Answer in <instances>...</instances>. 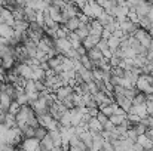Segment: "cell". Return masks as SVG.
Listing matches in <instances>:
<instances>
[{
    "instance_id": "cell-1",
    "label": "cell",
    "mask_w": 153,
    "mask_h": 151,
    "mask_svg": "<svg viewBox=\"0 0 153 151\" xmlns=\"http://www.w3.org/2000/svg\"><path fill=\"white\" fill-rule=\"evenodd\" d=\"M134 37H135V39H138V40H140V43H141L144 48H147V49H149L150 42H152V39H153L152 36H150V33H149V30H146V28H143V27H140V25H138V28L135 30Z\"/></svg>"
},
{
    "instance_id": "cell-2",
    "label": "cell",
    "mask_w": 153,
    "mask_h": 151,
    "mask_svg": "<svg viewBox=\"0 0 153 151\" xmlns=\"http://www.w3.org/2000/svg\"><path fill=\"white\" fill-rule=\"evenodd\" d=\"M119 28H120L122 31H125L126 36H134L135 30L138 28V24L134 22V21H131L129 18H125V19L119 21Z\"/></svg>"
},
{
    "instance_id": "cell-3",
    "label": "cell",
    "mask_w": 153,
    "mask_h": 151,
    "mask_svg": "<svg viewBox=\"0 0 153 151\" xmlns=\"http://www.w3.org/2000/svg\"><path fill=\"white\" fill-rule=\"evenodd\" d=\"M30 105L33 107V110L36 111V114L39 116V114H45V113H49V107H48V104H46V101L43 96H40L39 95V98L34 101H31L30 102Z\"/></svg>"
},
{
    "instance_id": "cell-4",
    "label": "cell",
    "mask_w": 153,
    "mask_h": 151,
    "mask_svg": "<svg viewBox=\"0 0 153 151\" xmlns=\"http://www.w3.org/2000/svg\"><path fill=\"white\" fill-rule=\"evenodd\" d=\"M71 42L68 40V37H56L55 39V49L58 53H67L68 50L71 49Z\"/></svg>"
},
{
    "instance_id": "cell-5",
    "label": "cell",
    "mask_w": 153,
    "mask_h": 151,
    "mask_svg": "<svg viewBox=\"0 0 153 151\" xmlns=\"http://www.w3.org/2000/svg\"><path fill=\"white\" fill-rule=\"evenodd\" d=\"M135 88L138 89V91H141V92H146V94H153V85L146 79V76L144 74H141L138 79H137V82H135Z\"/></svg>"
},
{
    "instance_id": "cell-6",
    "label": "cell",
    "mask_w": 153,
    "mask_h": 151,
    "mask_svg": "<svg viewBox=\"0 0 153 151\" xmlns=\"http://www.w3.org/2000/svg\"><path fill=\"white\" fill-rule=\"evenodd\" d=\"M19 148H22V150H40V141L37 139V138H24L22 139V142L18 145Z\"/></svg>"
},
{
    "instance_id": "cell-7",
    "label": "cell",
    "mask_w": 153,
    "mask_h": 151,
    "mask_svg": "<svg viewBox=\"0 0 153 151\" xmlns=\"http://www.w3.org/2000/svg\"><path fill=\"white\" fill-rule=\"evenodd\" d=\"M73 94H74V88L70 86V85L59 86V88L55 91V96H56L58 101H62L64 98H67V96H70V95H73Z\"/></svg>"
},
{
    "instance_id": "cell-8",
    "label": "cell",
    "mask_w": 153,
    "mask_h": 151,
    "mask_svg": "<svg viewBox=\"0 0 153 151\" xmlns=\"http://www.w3.org/2000/svg\"><path fill=\"white\" fill-rule=\"evenodd\" d=\"M129 113H134V114L140 116L141 119H144V117L149 116V111H147L146 104H132V108H131Z\"/></svg>"
},
{
    "instance_id": "cell-9",
    "label": "cell",
    "mask_w": 153,
    "mask_h": 151,
    "mask_svg": "<svg viewBox=\"0 0 153 151\" xmlns=\"http://www.w3.org/2000/svg\"><path fill=\"white\" fill-rule=\"evenodd\" d=\"M77 74L82 77V80L83 82H86V83H89V82H92L94 80V74H92V70H89V68H86V67H80L79 70H77Z\"/></svg>"
},
{
    "instance_id": "cell-10",
    "label": "cell",
    "mask_w": 153,
    "mask_h": 151,
    "mask_svg": "<svg viewBox=\"0 0 153 151\" xmlns=\"http://www.w3.org/2000/svg\"><path fill=\"white\" fill-rule=\"evenodd\" d=\"M68 31H76L79 27H80V21H79V16H73V18H68L64 24H62Z\"/></svg>"
},
{
    "instance_id": "cell-11",
    "label": "cell",
    "mask_w": 153,
    "mask_h": 151,
    "mask_svg": "<svg viewBox=\"0 0 153 151\" xmlns=\"http://www.w3.org/2000/svg\"><path fill=\"white\" fill-rule=\"evenodd\" d=\"M88 56H89V59L92 61V64L95 65L98 61H101L102 58H104V55H102V52L97 46L95 48H92V49H89L88 50Z\"/></svg>"
},
{
    "instance_id": "cell-12",
    "label": "cell",
    "mask_w": 153,
    "mask_h": 151,
    "mask_svg": "<svg viewBox=\"0 0 153 151\" xmlns=\"http://www.w3.org/2000/svg\"><path fill=\"white\" fill-rule=\"evenodd\" d=\"M48 7H49V13H51L52 19L55 22H58V24H62V12H61V9L53 6V4H49Z\"/></svg>"
},
{
    "instance_id": "cell-13",
    "label": "cell",
    "mask_w": 153,
    "mask_h": 151,
    "mask_svg": "<svg viewBox=\"0 0 153 151\" xmlns=\"http://www.w3.org/2000/svg\"><path fill=\"white\" fill-rule=\"evenodd\" d=\"M40 150H56V145H55V142L52 141L49 133L40 141Z\"/></svg>"
},
{
    "instance_id": "cell-14",
    "label": "cell",
    "mask_w": 153,
    "mask_h": 151,
    "mask_svg": "<svg viewBox=\"0 0 153 151\" xmlns=\"http://www.w3.org/2000/svg\"><path fill=\"white\" fill-rule=\"evenodd\" d=\"M15 99L18 101L21 105H25V104L30 102L28 101V95H27V92H25L24 88H16V96H15Z\"/></svg>"
},
{
    "instance_id": "cell-15",
    "label": "cell",
    "mask_w": 153,
    "mask_h": 151,
    "mask_svg": "<svg viewBox=\"0 0 153 151\" xmlns=\"http://www.w3.org/2000/svg\"><path fill=\"white\" fill-rule=\"evenodd\" d=\"M33 67V79L34 80H45L46 70H43L40 65H31Z\"/></svg>"
},
{
    "instance_id": "cell-16",
    "label": "cell",
    "mask_w": 153,
    "mask_h": 151,
    "mask_svg": "<svg viewBox=\"0 0 153 151\" xmlns=\"http://www.w3.org/2000/svg\"><path fill=\"white\" fill-rule=\"evenodd\" d=\"M24 19L31 22V21H36L37 19V9L31 7V6H25V15H24Z\"/></svg>"
},
{
    "instance_id": "cell-17",
    "label": "cell",
    "mask_w": 153,
    "mask_h": 151,
    "mask_svg": "<svg viewBox=\"0 0 153 151\" xmlns=\"http://www.w3.org/2000/svg\"><path fill=\"white\" fill-rule=\"evenodd\" d=\"M30 27V22L25 21V19H15V24H13V30L15 31H27Z\"/></svg>"
},
{
    "instance_id": "cell-18",
    "label": "cell",
    "mask_w": 153,
    "mask_h": 151,
    "mask_svg": "<svg viewBox=\"0 0 153 151\" xmlns=\"http://www.w3.org/2000/svg\"><path fill=\"white\" fill-rule=\"evenodd\" d=\"M48 133H49L48 127H45V126H42V124H39V126L34 127V138H37L39 141H42Z\"/></svg>"
},
{
    "instance_id": "cell-19",
    "label": "cell",
    "mask_w": 153,
    "mask_h": 151,
    "mask_svg": "<svg viewBox=\"0 0 153 151\" xmlns=\"http://www.w3.org/2000/svg\"><path fill=\"white\" fill-rule=\"evenodd\" d=\"M13 99L6 92H0V104H1V110L3 111H7V108H9V105H10Z\"/></svg>"
},
{
    "instance_id": "cell-20",
    "label": "cell",
    "mask_w": 153,
    "mask_h": 151,
    "mask_svg": "<svg viewBox=\"0 0 153 151\" xmlns=\"http://www.w3.org/2000/svg\"><path fill=\"white\" fill-rule=\"evenodd\" d=\"M80 139L86 144V147L91 150V147H92V142H94V136H92V132L88 129V130H85L82 135H80Z\"/></svg>"
},
{
    "instance_id": "cell-21",
    "label": "cell",
    "mask_w": 153,
    "mask_h": 151,
    "mask_svg": "<svg viewBox=\"0 0 153 151\" xmlns=\"http://www.w3.org/2000/svg\"><path fill=\"white\" fill-rule=\"evenodd\" d=\"M88 124H89V129H91V130H100V132H101L102 129H104V124H102V123L98 120V119H97V117H95V116H94V117L88 122Z\"/></svg>"
},
{
    "instance_id": "cell-22",
    "label": "cell",
    "mask_w": 153,
    "mask_h": 151,
    "mask_svg": "<svg viewBox=\"0 0 153 151\" xmlns=\"http://www.w3.org/2000/svg\"><path fill=\"white\" fill-rule=\"evenodd\" d=\"M97 19H98V21L101 22L102 25L105 27L107 24H110V22H111V21L114 19V16H113L111 13H108V12H105V10H104V12H102V13L100 15V16H98V18H97Z\"/></svg>"
},
{
    "instance_id": "cell-23",
    "label": "cell",
    "mask_w": 153,
    "mask_h": 151,
    "mask_svg": "<svg viewBox=\"0 0 153 151\" xmlns=\"http://www.w3.org/2000/svg\"><path fill=\"white\" fill-rule=\"evenodd\" d=\"M120 40H122V39H119V37H116V36H111V37L107 39L108 46H110V49L113 50V52L119 49V46H120Z\"/></svg>"
},
{
    "instance_id": "cell-24",
    "label": "cell",
    "mask_w": 153,
    "mask_h": 151,
    "mask_svg": "<svg viewBox=\"0 0 153 151\" xmlns=\"http://www.w3.org/2000/svg\"><path fill=\"white\" fill-rule=\"evenodd\" d=\"M131 127H132V129H134V130L137 132V135H144V133L147 132V129H149V127H147V126H146V124H144L143 122L134 123V124H132Z\"/></svg>"
},
{
    "instance_id": "cell-25",
    "label": "cell",
    "mask_w": 153,
    "mask_h": 151,
    "mask_svg": "<svg viewBox=\"0 0 153 151\" xmlns=\"http://www.w3.org/2000/svg\"><path fill=\"white\" fill-rule=\"evenodd\" d=\"M146 102H147V94L138 91L137 95H135L134 99H132V104H146Z\"/></svg>"
},
{
    "instance_id": "cell-26",
    "label": "cell",
    "mask_w": 153,
    "mask_h": 151,
    "mask_svg": "<svg viewBox=\"0 0 153 151\" xmlns=\"http://www.w3.org/2000/svg\"><path fill=\"white\" fill-rule=\"evenodd\" d=\"M152 24H153V21L150 19L149 15L141 16V18H140V22H138V25L143 27V28H146V30H150V28H152Z\"/></svg>"
},
{
    "instance_id": "cell-27",
    "label": "cell",
    "mask_w": 153,
    "mask_h": 151,
    "mask_svg": "<svg viewBox=\"0 0 153 151\" xmlns=\"http://www.w3.org/2000/svg\"><path fill=\"white\" fill-rule=\"evenodd\" d=\"M76 34L80 37V40L86 39V37L89 36V27H88V25H80V27L76 30Z\"/></svg>"
},
{
    "instance_id": "cell-28",
    "label": "cell",
    "mask_w": 153,
    "mask_h": 151,
    "mask_svg": "<svg viewBox=\"0 0 153 151\" xmlns=\"http://www.w3.org/2000/svg\"><path fill=\"white\" fill-rule=\"evenodd\" d=\"M21 110V104L18 102L16 99H13L10 102V105H9V108H7V113H12V114H18V111Z\"/></svg>"
},
{
    "instance_id": "cell-29",
    "label": "cell",
    "mask_w": 153,
    "mask_h": 151,
    "mask_svg": "<svg viewBox=\"0 0 153 151\" xmlns=\"http://www.w3.org/2000/svg\"><path fill=\"white\" fill-rule=\"evenodd\" d=\"M125 119H126V116H125V114H111V116H110V122H113L116 126H117V124H120Z\"/></svg>"
},
{
    "instance_id": "cell-30",
    "label": "cell",
    "mask_w": 153,
    "mask_h": 151,
    "mask_svg": "<svg viewBox=\"0 0 153 151\" xmlns=\"http://www.w3.org/2000/svg\"><path fill=\"white\" fill-rule=\"evenodd\" d=\"M62 104L68 108V110H71V108H74L76 107V104H74V98H73V95H70V96H67V98H64L62 99Z\"/></svg>"
},
{
    "instance_id": "cell-31",
    "label": "cell",
    "mask_w": 153,
    "mask_h": 151,
    "mask_svg": "<svg viewBox=\"0 0 153 151\" xmlns=\"http://www.w3.org/2000/svg\"><path fill=\"white\" fill-rule=\"evenodd\" d=\"M125 136L128 138V139H131V141H134V142H137V138H138V135H137V132L132 129V127H129L128 130H126V133H125Z\"/></svg>"
},
{
    "instance_id": "cell-32",
    "label": "cell",
    "mask_w": 153,
    "mask_h": 151,
    "mask_svg": "<svg viewBox=\"0 0 153 151\" xmlns=\"http://www.w3.org/2000/svg\"><path fill=\"white\" fill-rule=\"evenodd\" d=\"M111 74L119 76V77H123V76H125V68H123V67H120V65L113 67V68H111Z\"/></svg>"
},
{
    "instance_id": "cell-33",
    "label": "cell",
    "mask_w": 153,
    "mask_h": 151,
    "mask_svg": "<svg viewBox=\"0 0 153 151\" xmlns=\"http://www.w3.org/2000/svg\"><path fill=\"white\" fill-rule=\"evenodd\" d=\"M126 119L134 124V123H138V122H141V117L140 116H137V114H134V113H128L126 114Z\"/></svg>"
},
{
    "instance_id": "cell-34",
    "label": "cell",
    "mask_w": 153,
    "mask_h": 151,
    "mask_svg": "<svg viewBox=\"0 0 153 151\" xmlns=\"http://www.w3.org/2000/svg\"><path fill=\"white\" fill-rule=\"evenodd\" d=\"M88 88H89V94L91 95H94V94H97L100 89H98V85L95 83V80H92V82H89L88 83Z\"/></svg>"
},
{
    "instance_id": "cell-35",
    "label": "cell",
    "mask_w": 153,
    "mask_h": 151,
    "mask_svg": "<svg viewBox=\"0 0 153 151\" xmlns=\"http://www.w3.org/2000/svg\"><path fill=\"white\" fill-rule=\"evenodd\" d=\"M95 117H97V119H98V120H100V122H101L102 124H104V123H107V122H108V120H110V117H108V116H107V114H104V113H102L101 110H100V111H98V113H97V116H95Z\"/></svg>"
},
{
    "instance_id": "cell-36",
    "label": "cell",
    "mask_w": 153,
    "mask_h": 151,
    "mask_svg": "<svg viewBox=\"0 0 153 151\" xmlns=\"http://www.w3.org/2000/svg\"><path fill=\"white\" fill-rule=\"evenodd\" d=\"M102 150H114V145L110 139H104V144H102Z\"/></svg>"
},
{
    "instance_id": "cell-37",
    "label": "cell",
    "mask_w": 153,
    "mask_h": 151,
    "mask_svg": "<svg viewBox=\"0 0 153 151\" xmlns=\"http://www.w3.org/2000/svg\"><path fill=\"white\" fill-rule=\"evenodd\" d=\"M52 4H53V6H56V7H59V9H62L67 3H65L64 0H53V1H52Z\"/></svg>"
},
{
    "instance_id": "cell-38",
    "label": "cell",
    "mask_w": 153,
    "mask_h": 151,
    "mask_svg": "<svg viewBox=\"0 0 153 151\" xmlns=\"http://www.w3.org/2000/svg\"><path fill=\"white\" fill-rule=\"evenodd\" d=\"M76 50L79 52V55H80V56H83V55H86V53H88V49H86L83 45H80V46H79V48H77Z\"/></svg>"
},
{
    "instance_id": "cell-39",
    "label": "cell",
    "mask_w": 153,
    "mask_h": 151,
    "mask_svg": "<svg viewBox=\"0 0 153 151\" xmlns=\"http://www.w3.org/2000/svg\"><path fill=\"white\" fill-rule=\"evenodd\" d=\"M149 16H150V19L153 21V6H152V9H150V12H149Z\"/></svg>"
},
{
    "instance_id": "cell-40",
    "label": "cell",
    "mask_w": 153,
    "mask_h": 151,
    "mask_svg": "<svg viewBox=\"0 0 153 151\" xmlns=\"http://www.w3.org/2000/svg\"><path fill=\"white\" fill-rule=\"evenodd\" d=\"M149 50L153 53V39H152V42H150V46H149Z\"/></svg>"
},
{
    "instance_id": "cell-41",
    "label": "cell",
    "mask_w": 153,
    "mask_h": 151,
    "mask_svg": "<svg viewBox=\"0 0 153 151\" xmlns=\"http://www.w3.org/2000/svg\"><path fill=\"white\" fill-rule=\"evenodd\" d=\"M65 3H76V0H64Z\"/></svg>"
},
{
    "instance_id": "cell-42",
    "label": "cell",
    "mask_w": 153,
    "mask_h": 151,
    "mask_svg": "<svg viewBox=\"0 0 153 151\" xmlns=\"http://www.w3.org/2000/svg\"><path fill=\"white\" fill-rule=\"evenodd\" d=\"M3 67V59H1V56H0V68Z\"/></svg>"
},
{
    "instance_id": "cell-43",
    "label": "cell",
    "mask_w": 153,
    "mask_h": 151,
    "mask_svg": "<svg viewBox=\"0 0 153 151\" xmlns=\"http://www.w3.org/2000/svg\"><path fill=\"white\" fill-rule=\"evenodd\" d=\"M0 4H4V0H0Z\"/></svg>"
},
{
    "instance_id": "cell-44",
    "label": "cell",
    "mask_w": 153,
    "mask_h": 151,
    "mask_svg": "<svg viewBox=\"0 0 153 151\" xmlns=\"http://www.w3.org/2000/svg\"><path fill=\"white\" fill-rule=\"evenodd\" d=\"M0 22H3V18H1V16H0Z\"/></svg>"
},
{
    "instance_id": "cell-45",
    "label": "cell",
    "mask_w": 153,
    "mask_h": 151,
    "mask_svg": "<svg viewBox=\"0 0 153 151\" xmlns=\"http://www.w3.org/2000/svg\"><path fill=\"white\" fill-rule=\"evenodd\" d=\"M0 110H1V104H0Z\"/></svg>"
}]
</instances>
